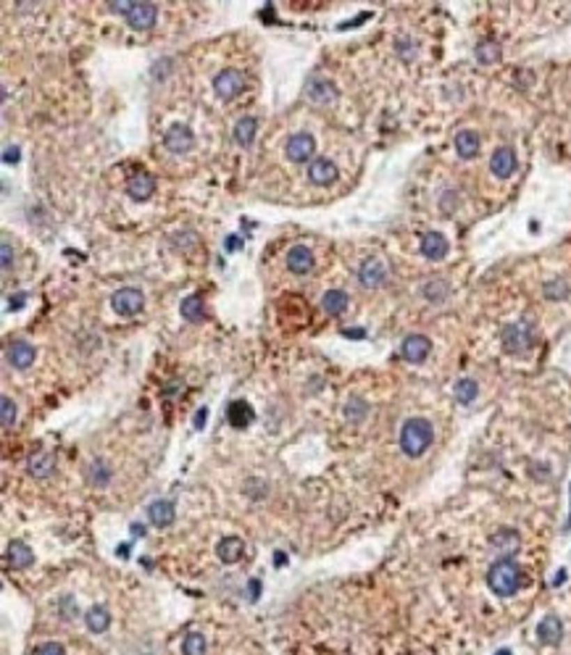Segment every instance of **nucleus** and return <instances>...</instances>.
Segmentation results:
<instances>
[{
    "label": "nucleus",
    "instance_id": "nucleus-18",
    "mask_svg": "<svg viewBox=\"0 0 571 655\" xmlns=\"http://www.w3.org/2000/svg\"><path fill=\"white\" fill-rule=\"evenodd\" d=\"M148 519L150 524L158 526V529H166V526L174 524L177 519V511H174V503L171 500H155L148 505Z\"/></svg>",
    "mask_w": 571,
    "mask_h": 655
},
{
    "label": "nucleus",
    "instance_id": "nucleus-6",
    "mask_svg": "<svg viewBox=\"0 0 571 655\" xmlns=\"http://www.w3.org/2000/svg\"><path fill=\"white\" fill-rule=\"evenodd\" d=\"M214 90L221 100H232L245 90V77L237 69H224L214 77Z\"/></svg>",
    "mask_w": 571,
    "mask_h": 655
},
{
    "label": "nucleus",
    "instance_id": "nucleus-35",
    "mask_svg": "<svg viewBox=\"0 0 571 655\" xmlns=\"http://www.w3.org/2000/svg\"><path fill=\"white\" fill-rule=\"evenodd\" d=\"M0 408H3V427L11 429L13 421H16V405H13V400L8 397V395H3V397H0Z\"/></svg>",
    "mask_w": 571,
    "mask_h": 655
},
{
    "label": "nucleus",
    "instance_id": "nucleus-10",
    "mask_svg": "<svg viewBox=\"0 0 571 655\" xmlns=\"http://www.w3.org/2000/svg\"><path fill=\"white\" fill-rule=\"evenodd\" d=\"M490 171H492L498 179L511 177L513 171H516V153H513V148L500 145L498 150L492 153V158H490Z\"/></svg>",
    "mask_w": 571,
    "mask_h": 655
},
{
    "label": "nucleus",
    "instance_id": "nucleus-33",
    "mask_svg": "<svg viewBox=\"0 0 571 655\" xmlns=\"http://www.w3.org/2000/svg\"><path fill=\"white\" fill-rule=\"evenodd\" d=\"M182 655H205V637L201 631H190L182 640Z\"/></svg>",
    "mask_w": 571,
    "mask_h": 655
},
{
    "label": "nucleus",
    "instance_id": "nucleus-16",
    "mask_svg": "<svg viewBox=\"0 0 571 655\" xmlns=\"http://www.w3.org/2000/svg\"><path fill=\"white\" fill-rule=\"evenodd\" d=\"M127 192H130L132 200H137V203L150 200L155 192V179L150 177V174H143V171H140V174H134V177L127 182Z\"/></svg>",
    "mask_w": 571,
    "mask_h": 655
},
{
    "label": "nucleus",
    "instance_id": "nucleus-24",
    "mask_svg": "<svg viewBox=\"0 0 571 655\" xmlns=\"http://www.w3.org/2000/svg\"><path fill=\"white\" fill-rule=\"evenodd\" d=\"M455 153L461 155V158H474L476 153H479V134H476L474 129H461L458 134H455Z\"/></svg>",
    "mask_w": 571,
    "mask_h": 655
},
{
    "label": "nucleus",
    "instance_id": "nucleus-28",
    "mask_svg": "<svg viewBox=\"0 0 571 655\" xmlns=\"http://www.w3.org/2000/svg\"><path fill=\"white\" fill-rule=\"evenodd\" d=\"M256 129H258V121L253 119V116H242V119L235 124V140H237V145L250 148L253 140H256Z\"/></svg>",
    "mask_w": 571,
    "mask_h": 655
},
{
    "label": "nucleus",
    "instance_id": "nucleus-22",
    "mask_svg": "<svg viewBox=\"0 0 571 655\" xmlns=\"http://www.w3.org/2000/svg\"><path fill=\"white\" fill-rule=\"evenodd\" d=\"M245 553V542L240 537H224L219 545H216V555L221 563H237Z\"/></svg>",
    "mask_w": 571,
    "mask_h": 655
},
{
    "label": "nucleus",
    "instance_id": "nucleus-40",
    "mask_svg": "<svg viewBox=\"0 0 571 655\" xmlns=\"http://www.w3.org/2000/svg\"><path fill=\"white\" fill-rule=\"evenodd\" d=\"M19 158H22V150H19V148H6V150H3V161H6V164H19Z\"/></svg>",
    "mask_w": 571,
    "mask_h": 655
},
{
    "label": "nucleus",
    "instance_id": "nucleus-23",
    "mask_svg": "<svg viewBox=\"0 0 571 655\" xmlns=\"http://www.w3.org/2000/svg\"><path fill=\"white\" fill-rule=\"evenodd\" d=\"M226 421L235 429H245L253 421V408L245 400H232L229 408H226Z\"/></svg>",
    "mask_w": 571,
    "mask_h": 655
},
{
    "label": "nucleus",
    "instance_id": "nucleus-26",
    "mask_svg": "<svg viewBox=\"0 0 571 655\" xmlns=\"http://www.w3.org/2000/svg\"><path fill=\"white\" fill-rule=\"evenodd\" d=\"M84 621H87V629L93 631V634H103L111 626V613H108L106 606H93L87 610Z\"/></svg>",
    "mask_w": 571,
    "mask_h": 655
},
{
    "label": "nucleus",
    "instance_id": "nucleus-46",
    "mask_svg": "<svg viewBox=\"0 0 571 655\" xmlns=\"http://www.w3.org/2000/svg\"><path fill=\"white\" fill-rule=\"evenodd\" d=\"M345 337H356V340H361V337H366V332H363V329H353V332L345 329Z\"/></svg>",
    "mask_w": 571,
    "mask_h": 655
},
{
    "label": "nucleus",
    "instance_id": "nucleus-47",
    "mask_svg": "<svg viewBox=\"0 0 571 655\" xmlns=\"http://www.w3.org/2000/svg\"><path fill=\"white\" fill-rule=\"evenodd\" d=\"M563 579H566V571H563V569H561V571L556 574V579H553V584H556V587H558V584H563Z\"/></svg>",
    "mask_w": 571,
    "mask_h": 655
},
{
    "label": "nucleus",
    "instance_id": "nucleus-8",
    "mask_svg": "<svg viewBox=\"0 0 571 655\" xmlns=\"http://www.w3.org/2000/svg\"><path fill=\"white\" fill-rule=\"evenodd\" d=\"M155 19H158V8L153 3H132L130 13H127V24L134 29V32H148L153 29Z\"/></svg>",
    "mask_w": 571,
    "mask_h": 655
},
{
    "label": "nucleus",
    "instance_id": "nucleus-48",
    "mask_svg": "<svg viewBox=\"0 0 571 655\" xmlns=\"http://www.w3.org/2000/svg\"><path fill=\"white\" fill-rule=\"evenodd\" d=\"M132 535H140V537H143V535H145V526H140V524H132Z\"/></svg>",
    "mask_w": 571,
    "mask_h": 655
},
{
    "label": "nucleus",
    "instance_id": "nucleus-44",
    "mask_svg": "<svg viewBox=\"0 0 571 655\" xmlns=\"http://www.w3.org/2000/svg\"><path fill=\"white\" fill-rule=\"evenodd\" d=\"M285 560H287V555L282 553V550H276V553H274V563H276V566H285Z\"/></svg>",
    "mask_w": 571,
    "mask_h": 655
},
{
    "label": "nucleus",
    "instance_id": "nucleus-20",
    "mask_svg": "<svg viewBox=\"0 0 571 655\" xmlns=\"http://www.w3.org/2000/svg\"><path fill=\"white\" fill-rule=\"evenodd\" d=\"M384 276H387V269H384L382 261H377V258L363 261L361 269H358V282L363 287H380L382 282H384Z\"/></svg>",
    "mask_w": 571,
    "mask_h": 655
},
{
    "label": "nucleus",
    "instance_id": "nucleus-34",
    "mask_svg": "<svg viewBox=\"0 0 571 655\" xmlns=\"http://www.w3.org/2000/svg\"><path fill=\"white\" fill-rule=\"evenodd\" d=\"M542 292H545L547 300H563V298H569V285L561 282V279H553V282H547Z\"/></svg>",
    "mask_w": 571,
    "mask_h": 655
},
{
    "label": "nucleus",
    "instance_id": "nucleus-9",
    "mask_svg": "<svg viewBox=\"0 0 571 655\" xmlns=\"http://www.w3.org/2000/svg\"><path fill=\"white\" fill-rule=\"evenodd\" d=\"M429 350H432V342L424 334H408L400 345V356L408 361V363H424L429 358Z\"/></svg>",
    "mask_w": 571,
    "mask_h": 655
},
{
    "label": "nucleus",
    "instance_id": "nucleus-7",
    "mask_svg": "<svg viewBox=\"0 0 571 655\" xmlns=\"http://www.w3.org/2000/svg\"><path fill=\"white\" fill-rule=\"evenodd\" d=\"M285 153H287V161H292V164H306V161H311L313 153H316V143H313L311 134L298 132V134H292V137L287 140Z\"/></svg>",
    "mask_w": 571,
    "mask_h": 655
},
{
    "label": "nucleus",
    "instance_id": "nucleus-4",
    "mask_svg": "<svg viewBox=\"0 0 571 655\" xmlns=\"http://www.w3.org/2000/svg\"><path fill=\"white\" fill-rule=\"evenodd\" d=\"M143 306H145V295L137 287H121L119 292H114V298H111V308L116 310L119 316H124V319L137 316V313L143 310Z\"/></svg>",
    "mask_w": 571,
    "mask_h": 655
},
{
    "label": "nucleus",
    "instance_id": "nucleus-49",
    "mask_svg": "<svg viewBox=\"0 0 571 655\" xmlns=\"http://www.w3.org/2000/svg\"><path fill=\"white\" fill-rule=\"evenodd\" d=\"M119 555H121V558H127V555H130V545H121V548H119Z\"/></svg>",
    "mask_w": 571,
    "mask_h": 655
},
{
    "label": "nucleus",
    "instance_id": "nucleus-25",
    "mask_svg": "<svg viewBox=\"0 0 571 655\" xmlns=\"http://www.w3.org/2000/svg\"><path fill=\"white\" fill-rule=\"evenodd\" d=\"M179 313H182V319L190 324H201L203 319H205V306H203V298L201 295H187V298L182 300V306H179Z\"/></svg>",
    "mask_w": 571,
    "mask_h": 655
},
{
    "label": "nucleus",
    "instance_id": "nucleus-30",
    "mask_svg": "<svg viewBox=\"0 0 571 655\" xmlns=\"http://www.w3.org/2000/svg\"><path fill=\"white\" fill-rule=\"evenodd\" d=\"M492 548L500 550L503 555H508V553H513V550H519V532H513V529H500L498 535H492Z\"/></svg>",
    "mask_w": 571,
    "mask_h": 655
},
{
    "label": "nucleus",
    "instance_id": "nucleus-39",
    "mask_svg": "<svg viewBox=\"0 0 571 655\" xmlns=\"http://www.w3.org/2000/svg\"><path fill=\"white\" fill-rule=\"evenodd\" d=\"M108 8H111V11H116V13H121V16L127 19V13H130L132 3H124V0H119V3H116V0H111V3H108Z\"/></svg>",
    "mask_w": 571,
    "mask_h": 655
},
{
    "label": "nucleus",
    "instance_id": "nucleus-50",
    "mask_svg": "<svg viewBox=\"0 0 571 655\" xmlns=\"http://www.w3.org/2000/svg\"><path fill=\"white\" fill-rule=\"evenodd\" d=\"M498 655H511V650H500Z\"/></svg>",
    "mask_w": 571,
    "mask_h": 655
},
{
    "label": "nucleus",
    "instance_id": "nucleus-43",
    "mask_svg": "<svg viewBox=\"0 0 571 655\" xmlns=\"http://www.w3.org/2000/svg\"><path fill=\"white\" fill-rule=\"evenodd\" d=\"M205 418H208V411H205V408H201V411L195 413V421H192V424H195V429L205 427Z\"/></svg>",
    "mask_w": 571,
    "mask_h": 655
},
{
    "label": "nucleus",
    "instance_id": "nucleus-32",
    "mask_svg": "<svg viewBox=\"0 0 571 655\" xmlns=\"http://www.w3.org/2000/svg\"><path fill=\"white\" fill-rule=\"evenodd\" d=\"M474 53L479 63H495V61L500 58V45L495 40H482V42L476 45Z\"/></svg>",
    "mask_w": 571,
    "mask_h": 655
},
{
    "label": "nucleus",
    "instance_id": "nucleus-42",
    "mask_svg": "<svg viewBox=\"0 0 571 655\" xmlns=\"http://www.w3.org/2000/svg\"><path fill=\"white\" fill-rule=\"evenodd\" d=\"M0 251H3V269L8 271V269H11V266H13V253H11V245H8V242H3V248H0Z\"/></svg>",
    "mask_w": 571,
    "mask_h": 655
},
{
    "label": "nucleus",
    "instance_id": "nucleus-36",
    "mask_svg": "<svg viewBox=\"0 0 571 655\" xmlns=\"http://www.w3.org/2000/svg\"><path fill=\"white\" fill-rule=\"evenodd\" d=\"M424 295H427L429 300H435V303H440V300L448 295V285H445V282H429V285L424 287Z\"/></svg>",
    "mask_w": 571,
    "mask_h": 655
},
{
    "label": "nucleus",
    "instance_id": "nucleus-41",
    "mask_svg": "<svg viewBox=\"0 0 571 655\" xmlns=\"http://www.w3.org/2000/svg\"><path fill=\"white\" fill-rule=\"evenodd\" d=\"M24 303H26L24 292H16V295H11V298H8V310H19L22 306H24Z\"/></svg>",
    "mask_w": 571,
    "mask_h": 655
},
{
    "label": "nucleus",
    "instance_id": "nucleus-14",
    "mask_svg": "<svg viewBox=\"0 0 571 655\" xmlns=\"http://www.w3.org/2000/svg\"><path fill=\"white\" fill-rule=\"evenodd\" d=\"M306 95L313 100V103H319V106H324V103H332L334 97H337V87H334L329 79H324V77H311L308 84H306Z\"/></svg>",
    "mask_w": 571,
    "mask_h": 655
},
{
    "label": "nucleus",
    "instance_id": "nucleus-12",
    "mask_svg": "<svg viewBox=\"0 0 571 655\" xmlns=\"http://www.w3.org/2000/svg\"><path fill=\"white\" fill-rule=\"evenodd\" d=\"M537 640H540V645H545V647H556V645H561V640H563V624H561L558 616H545V619L537 624Z\"/></svg>",
    "mask_w": 571,
    "mask_h": 655
},
{
    "label": "nucleus",
    "instance_id": "nucleus-29",
    "mask_svg": "<svg viewBox=\"0 0 571 655\" xmlns=\"http://www.w3.org/2000/svg\"><path fill=\"white\" fill-rule=\"evenodd\" d=\"M322 308L327 310L329 316H340V313L347 308V292L345 290H329V292H324Z\"/></svg>",
    "mask_w": 571,
    "mask_h": 655
},
{
    "label": "nucleus",
    "instance_id": "nucleus-2",
    "mask_svg": "<svg viewBox=\"0 0 571 655\" xmlns=\"http://www.w3.org/2000/svg\"><path fill=\"white\" fill-rule=\"evenodd\" d=\"M432 440H435V429L427 418H408L400 429V450L408 458H419L427 453Z\"/></svg>",
    "mask_w": 571,
    "mask_h": 655
},
{
    "label": "nucleus",
    "instance_id": "nucleus-13",
    "mask_svg": "<svg viewBox=\"0 0 571 655\" xmlns=\"http://www.w3.org/2000/svg\"><path fill=\"white\" fill-rule=\"evenodd\" d=\"M337 166H334V161H329V158H313L308 164V179L313 182V184H319V187H327V184H332L334 179H337Z\"/></svg>",
    "mask_w": 571,
    "mask_h": 655
},
{
    "label": "nucleus",
    "instance_id": "nucleus-38",
    "mask_svg": "<svg viewBox=\"0 0 571 655\" xmlns=\"http://www.w3.org/2000/svg\"><path fill=\"white\" fill-rule=\"evenodd\" d=\"M258 595H261V582H258V579H250L248 582V600L250 603H256Z\"/></svg>",
    "mask_w": 571,
    "mask_h": 655
},
{
    "label": "nucleus",
    "instance_id": "nucleus-3",
    "mask_svg": "<svg viewBox=\"0 0 571 655\" xmlns=\"http://www.w3.org/2000/svg\"><path fill=\"white\" fill-rule=\"evenodd\" d=\"M500 340H503V350L511 353V356H522V353H526L529 347L535 345L532 329L526 324H508L503 329V334H500Z\"/></svg>",
    "mask_w": 571,
    "mask_h": 655
},
{
    "label": "nucleus",
    "instance_id": "nucleus-15",
    "mask_svg": "<svg viewBox=\"0 0 571 655\" xmlns=\"http://www.w3.org/2000/svg\"><path fill=\"white\" fill-rule=\"evenodd\" d=\"M448 251H451V245H448L445 235H440V232H427L421 237V255L429 258V261H442L448 255Z\"/></svg>",
    "mask_w": 571,
    "mask_h": 655
},
{
    "label": "nucleus",
    "instance_id": "nucleus-21",
    "mask_svg": "<svg viewBox=\"0 0 571 655\" xmlns=\"http://www.w3.org/2000/svg\"><path fill=\"white\" fill-rule=\"evenodd\" d=\"M53 468H56V458L50 453H45V450H40V453H32L29 455V461H26V471H29V477L35 479H45L53 474Z\"/></svg>",
    "mask_w": 571,
    "mask_h": 655
},
{
    "label": "nucleus",
    "instance_id": "nucleus-1",
    "mask_svg": "<svg viewBox=\"0 0 571 655\" xmlns=\"http://www.w3.org/2000/svg\"><path fill=\"white\" fill-rule=\"evenodd\" d=\"M524 584L522 566L511 558H500L490 566L487 571V587L498 597H513Z\"/></svg>",
    "mask_w": 571,
    "mask_h": 655
},
{
    "label": "nucleus",
    "instance_id": "nucleus-31",
    "mask_svg": "<svg viewBox=\"0 0 571 655\" xmlns=\"http://www.w3.org/2000/svg\"><path fill=\"white\" fill-rule=\"evenodd\" d=\"M453 393H455V400L461 405H469L476 400V395H479V384H476L474 379H458L455 381V387H453Z\"/></svg>",
    "mask_w": 571,
    "mask_h": 655
},
{
    "label": "nucleus",
    "instance_id": "nucleus-17",
    "mask_svg": "<svg viewBox=\"0 0 571 655\" xmlns=\"http://www.w3.org/2000/svg\"><path fill=\"white\" fill-rule=\"evenodd\" d=\"M287 269L298 276L311 274L313 271V255H311L308 248H303V245L290 248V253H287Z\"/></svg>",
    "mask_w": 571,
    "mask_h": 655
},
{
    "label": "nucleus",
    "instance_id": "nucleus-19",
    "mask_svg": "<svg viewBox=\"0 0 571 655\" xmlns=\"http://www.w3.org/2000/svg\"><path fill=\"white\" fill-rule=\"evenodd\" d=\"M6 560H8L11 569H26V566L35 563V553H32V548H29L26 542L13 539L11 545H8V550H6Z\"/></svg>",
    "mask_w": 571,
    "mask_h": 655
},
{
    "label": "nucleus",
    "instance_id": "nucleus-5",
    "mask_svg": "<svg viewBox=\"0 0 571 655\" xmlns=\"http://www.w3.org/2000/svg\"><path fill=\"white\" fill-rule=\"evenodd\" d=\"M192 145H195V134H192L190 127L182 124V121H174V124L164 132V148H166L169 153H174V155L190 153Z\"/></svg>",
    "mask_w": 571,
    "mask_h": 655
},
{
    "label": "nucleus",
    "instance_id": "nucleus-45",
    "mask_svg": "<svg viewBox=\"0 0 571 655\" xmlns=\"http://www.w3.org/2000/svg\"><path fill=\"white\" fill-rule=\"evenodd\" d=\"M240 248V239L237 237H229L226 239V251H237Z\"/></svg>",
    "mask_w": 571,
    "mask_h": 655
},
{
    "label": "nucleus",
    "instance_id": "nucleus-37",
    "mask_svg": "<svg viewBox=\"0 0 571 655\" xmlns=\"http://www.w3.org/2000/svg\"><path fill=\"white\" fill-rule=\"evenodd\" d=\"M37 655H66V650H63V645L61 642H45L40 650H37Z\"/></svg>",
    "mask_w": 571,
    "mask_h": 655
},
{
    "label": "nucleus",
    "instance_id": "nucleus-27",
    "mask_svg": "<svg viewBox=\"0 0 571 655\" xmlns=\"http://www.w3.org/2000/svg\"><path fill=\"white\" fill-rule=\"evenodd\" d=\"M87 482L93 487H108L111 482V466L103 461V458H95L93 464L87 466Z\"/></svg>",
    "mask_w": 571,
    "mask_h": 655
},
{
    "label": "nucleus",
    "instance_id": "nucleus-11",
    "mask_svg": "<svg viewBox=\"0 0 571 655\" xmlns=\"http://www.w3.org/2000/svg\"><path fill=\"white\" fill-rule=\"evenodd\" d=\"M6 358H8V363H11L13 369L24 371L35 363V347L29 345L26 340H13L8 350H6Z\"/></svg>",
    "mask_w": 571,
    "mask_h": 655
}]
</instances>
